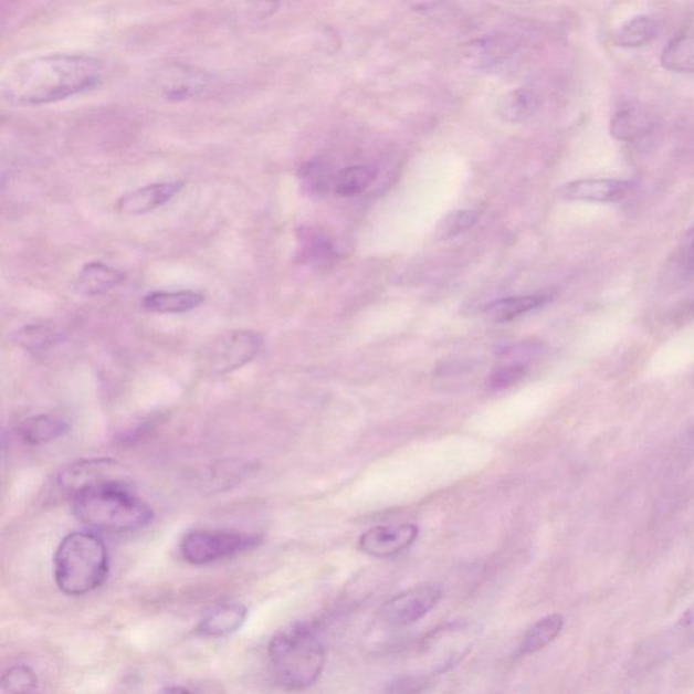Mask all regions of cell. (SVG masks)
<instances>
[{
	"mask_svg": "<svg viewBox=\"0 0 694 694\" xmlns=\"http://www.w3.org/2000/svg\"><path fill=\"white\" fill-rule=\"evenodd\" d=\"M418 536L420 529L412 524L375 526L361 535L358 547L374 558H392L410 548Z\"/></svg>",
	"mask_w": 694,
	"mask_h": 694,
	"instance_id": "obj_8",
	"label": "cell"
},
{
	"mask_svg": "<svg viewBox=\"0 0 694 694\" xmlns=\"http://www.w3.org/2000/svg\"><path fill=\"white\" fill-rule=\"evenodd\" d=\"M261 543L260 536L220 529H194L182 538L181 555L193 566H206L248 553Z\"/></svg>",
	"mask_w": 694,
	"mask_h": 694,
	"instance_id": "obj_5",
	"label": "cell"
},
{
	"mask_svg": "<svg viewBox=\"0 0 694 694\" xmlns=\"http://www.w3.org/2000/svg\"><path fill=\"white\" fill-rule=\"evenodd\" d=\"M118 465L109 459L81 460L71 464L59 475V486L73 498L83 490L113 481H122L115 474Z\"/></svg>",
	"mask_w": 694,
	"mask_h": 694,
	"instance_id": "obj_9",
	"label": "cell"
},
{
	"mask_svg": "<svg viewBox=\"0 0 694 694\" xmlns=\"http://www.w3.org/2000/svg\"><path fill=\"white\" fill-rule=\"evenodd\" d=\"M528 374V368L520 365L502 364L488 377L487 386L492 391L507 390L519 385Z\"/></svg>",
	"mask_w": 694,
	"mask_h": 694,
	"instance_id": "obj_27",
	"label": "cell"
},
{
	"mask_svg": "<svg viewBox=\"0 0 694 694\" xmlns=\"http://www.w3.org/2000/svg\"><path fill=\"white\" fill-rule=\"evenodd\" d=\"M203 296L194 291H155L143 298V308L153 314H187L199 308Z\"/></svg>",
	"mask_w": 694,
	"mask_h": 694,
	"instance_id": "obj_14",
	"label": "cell"
},
{
	"mask_svg": "<svg viewBox=\"0 0 694 694\" xmlns=\"http://www.w3.org/2000/svg\"><path fill=\"white\" fill-rule=\"evenodd\" d=\"M101 60L73 53H51L15 64L3 76L2 95L13 106L53 104L92 92L101 85Z\"/></svg>",
	"mask_w": 694,
	"mask_h": 694,
	"instance_id": "obj_1",
	"label": "cell"
},
{
	"mask_svg": "<svg viewBox=\"0 0 694 694\" xmlns=\"http://www.w3.org/2000/svg\"><path fill=\"white\" fill-rule=\"evenodd\" d=\"M442 590L435 585L414 586L386 602L380 610V619L390 627H409L439 606Z\"/></svg>",
	"mask_w": 694,
	"mask_h": 694,
	"instance_id": "obj_7",
	"label": "cell"
},
{
	"mask_svg": "<svg viewBox=\"0 0 694 694\" xmlns=\"http://www.w3.org/2000/svg\"><path fill=\"white\" fill-rule=\"evenodd\" d=\"M158 694H191V693L188 690H185V687L182 686H169Z\"/></svg>",
	"mask_w": 694,
	"mask_h": 694,
	"instance_id": "obj_31",
	"label": "cell"
},
{
	"mask_svg": "<svg viewBox=\"0 0 694 694\" xmlns=\"http://www.w3.org/2000/svg\"><path fill=\"white\" fill-rule=\"evenodd\" d=\"M658 29H660V22L655 20V17L638 15L619 29L613 40L616 45L637 48L654 39Z\"/></svg>",
	"mask_w": 694,
	"mask_h": 694,
	"instance_id": "obj_19",
	"label": "cell"
},
{
	"mask_svg": "<svg viewBox=\"0 0 694 694\" xmlns=\"http://www.w3.org/2000/svg\"><path fill=\"white\" fill-rule=\"evenodd\" d=\"M73 511L81 523L107 532H132L153 523L154 508L132 493L127 484L113 481L83 490L73 496Z\"/></svg>",
	"mask_w": 694,
	"mask_h": 694,
	"instance_id": "obj_3",
	"label": "cell"
},
{
	"mask_svg": "<svg viewBox=\"0 0 694 694\" xmlns=\"http://www.w3.org/2000/svg\"><path fill=\"white\" fill-rule=\"evenodd\" d=\"M302 246L298 250L301 261L305 263H320L330 260L333 254L332 243L320 231L304 229L298 236Z\"/></svg>",
	"mask_w": 694,
	"mask_h": 694,
	"instance_id": "obj_24",
	"label": "cell"
},
{
	"mask_svg": "<svg viewBox=\"0 0 694 694\" xmlns=\"http://www.w3.org/2000/svg\"><path fill=\"white\" fill-rule=\"evenodd\" d=\"M273 679L286 691H304L319 680L326 649L308 622H297L275 633L267 650Z\"/></svg>",
	"mask_w": 694,
	"mask_h": 694,
	"instance_id": "obj_2",
	"label": "cell"
},
{
	"mask_svg": "<svg viewBox=\"0 0 694 694\" xmlns=\"http://www.w3.org/2000/svg\"><path fill=\"white\" fill-rule=\"evenodd\" d=\"M632 185L620 179H578L558 190L560 199L586 202H616L625 199Z\"/></svg>",
	"mask_w": 694,
	"mask_h": 694,
	"instance_id": "obj_10",
	"label": "cell"
},
{
	"mask_svg": "<svg viewBox=\"0 0 694 694\" xmlns=\"http://www.w3.org/2000/svg\"><path fill=\"white\" fill-rule=\"evenodd\" d=\"M248 619V608L241 603H229L214 608L196 628L197 635L202 638H223L241 630Z\"/></svg>",
	"mask_w": 694,
	"mask_h": 694,
	"instance_id": "obj_13",
	"label": "cell"
},
{
	"mask_svg": "<svg viewBox=\"0 0 694 694\" xmlns=\"http://www.w3.org/2000/svg\"><path fill=\"white\" fill-rule=\"evenodd\" d=\"M684 256L691 265H694V227L687 232V235L684 241Z\"/></svg>",
	"mask_w": 694,
	"mask_h": 694,
	"instance_id": "obj_30",
	"label": "cell"
},
{
	"mask_svg": "<svg viewBox=\"0 0 694 694\" xmlns=\"http://www.w3.org/2000/svg\"><path fill=\"white\" fill-rule=\"evenodd\" d=\"M477 219L479 214L472 209L448 214L437 227L435 236L439 238V241H451V239L459 238L470 231L476 224Z\"/></svg>",
	"mask_w": 694,
	"mask_h": 694,
	"instance_id": "obj_25",
	"label": "cell"
},
{
	"mask_svg": "<svg viewBox=\"0 0 694 694\" xmlns=\"http://www.w3.org/2000/svg\"><path fill=\"white\" fill-rule=\"evenodd\" d=\"M663 67L677 73L694 71V35H680L662 53Z\"/></svg>",
	"mask_w": 694,
	"mask_h": 694,
	"instance_id": "obj_23",
	"label": "cell"
},
{
	"mask_svg": "<svg viewBox=\"0 0 694 694\" xmlns=\"http://www.w3.org/2000/svg\"><path fill=\"white\" fill-rule=\"evenodd\" d=\"M667 640L673 643V649L694 644V606L675 622Z\"/></svg>",
	"mask_w": 694,
	"mask_h": 694,
	"instance_id": "obj_29",
	"label": "cell"
},
{
	"mask_svg": "<svg viewBox=\"0 0 694 694\" xmlns=\"http://www.w3.org/2000/svg\"><path fill=\"white\" fill-rule=\"evenodd\" d=\"M261 346L259 334L249 330L227 332L203 345L199 365L208 375L230 374L253 361Z\"/></svg>",
	"mask_w": 694,
	"mask_h": 694,
	"instance_id": "obj_6",
	"label": "cell"
},
{
	"mask_svg": "<svg viewBox=\"0 0 694 694\" xmlns=\"http://www.w3.org/2000/svg\"><path fill=\"white\" fill-rule=\"evenodd\" d=\"M609 694H627L624 692H613V693H609Z\"/></svg>",
	"mask_w": 694,
	"mask_h": 694,
	"instance_id": "obj_32",
	"label": "cell"
},
{
	"mask_svg": "<svg viewBox=\"0 0 694 694\" xmlns=\"http://www.w3.org/2000/svg\"><path fill=\"white\" fill-rule=\"evenodd\" d=\"M109 574L104 540L92 532H73L60 541L53 556V576L65 596L81 597L97 590Z\"/></svg>",
	"mask_w": 694,
	"mask_h": 694,
	"instance_id": "obj_4",
	"label": "cell"
},
{
	"mask_svg": "<svg viewBox=\"0 0 694 694\" xmlns=\"http://www.w3.org/2000/svg\"><path fill=\"white\" fill-rule=\"evenodd\" d=\"M69 430V423L56 416L30 417L20 427V435L29 445L41 446L56 441Z\"/></svg>",
	"mask_w": 694,
	"mask_h": 694,
	"instance_id": "obj_15",
	"label": "cell"
},
{
	"mask_svg": "<svg viewBox=\"0 0 694 694\" xmlns=\"http://www.w3.org/2000/svg\"><path fill=\"white\" fill-rule=\"evenodd\" d=\"M64 334L59 327L52 325H29L21 328L14 335L18 346L29 351H43L50 349L62 340Z\"/></svg>",
	"mask_w": 694,
	"mask_h": 694,
	"instance_id": "obj_22",
	"label": "cell"
},
{
	"mask_svg": "<svg viewBox=\"0 0 694 694\" xmlns=\"http://www.w3.org/2000/svg\"><path fill=\"white\" fill-rule=\"evenodd\" d=\"M649 128V119L639 107H622L612 118L610 132L622 141L637 140Z\"/></svg>",
	"mask_w": 694,
	"mask_h": 694,
	"instance_id": "obj_20",
	"label": "cell"
},
{
	"mask_svg": "<svg viewBox=\"0 0 694 694\" xmlns=\"http://www.w3.org/2000/svg\"><path fill=\"white\" fill-rule=\"evenodd\" d=\"M298 174H301L304 188L311 194H323L327 190L328 185H332L328 182L327 166L320 160L307 161Z\"/></svg>",
	"mask_w": 694,
	"mask_h": 694,
	"instance_id": "obj_28",
	"label": "cell"
},
{
	"mask_svg": "<svg viewBox=\"0 0 694 694\" xmlns=\"http://www.w3.org/2000/svg\"><path fill=\"white\" fill-rule=\"evenodd\" d=\"M537 109V99L528 90H514L505 95L498 105V116L506 123H520Z\"/></svg>",
	"mask_w": 694,
	"mask_h": 694,
	"instance_id": "obj_21",
	"label": "cell"
},
{
	"mask_svg": "<svg viewBox=\"0 0 694 694\" xmlns=\"http://www.w3.org/2000/svg\"><path fill=\"white\" fill-rule=\"evenodd\" d=\"M564 628V616L558 613L549 614L538 620L525 632L523 640H520L519 654L532 655L546 649L560 635Z\"/></svg>",
	"mask_w": 694,
	"mask_h": 694,
	"instance_id": "obj_16",
	"label": "cell"
},
{
	"mask_svg": "<svg viewBox=\"0 0 694 694\" xmlns=\"http://www.w3.org/2000/svg\"><path fill=\"white\" fill-rule=\"evenodd\" d=\"M124 280L125 274L118 269L95 261L82 267L71 284V290L77 296L94 297L115 290Z\"/></svg>",
	"mask_w": 694,
	"mask_h": 694,
	"instance_id": "obj_12",
	"label": "cell"
},
{
	"mask_svg": "<svg viewBox=\"0 0 694 694\" xmlns=\"http://www.w3.org/2000/svg\"><path fill=\"white\" fill-rule=\"evenodd\" d=\"M549 302L547 295H525L516 297L502 298V301L492 303L486 308V315L494 322H512L543 307Z\"/></svg>",
	"mask_w": 694,
	"mask_h": 694,
	"instance_id": "obj_17",
	"label": "cell"
},
{
	"mask_svg": "<svg viewBox=\"0 0 694 694\" xmlns=\"http://www.w3.org/2000/svg\"><path fill=\"white\" fill-rule=\"evenodd\" d=\"M183 188L181 181L155 182L137 188L122 196L117 202L118 211L130 217H140L166 206Z\"/></svg>",
	"mask_w": 694,
	"mask_h": 694,
	"instance_id": "obj_11",
	"label": "cell"
},
{
	"mask_svg": "<svg viewBox=\"0 0 694 694\" xmlns=\"http://www.w3.org/2000/svg\"><path fill=\"white\" fill-rule=\"evenodd\" d=\"M3 691L9 694H33L38 691V675L28 666L6 670L2 677Z\"/></svg>",
	"mask_w": 694,
	"mask_h": 694,
	"instance_id": "obj_26",
	"label": "cell"
},
{
	"mask_svg": "<svg viewBox=\"0 0 694 694\" xmlns=\"http://www.w3.org/2000/svg\"><path fill=\"white\" fill-rule=\"evenodd\" d=\"M692 441H693V446H694V433H693V439H692Z\"/></svg>",
	"mask_w": 694,
	"mask_h": 694,
	"instance_id": "obj_33",
	"label": "cell"
},
{
	"mask_svg": "<svg viewBox=\"0 0 694 694\" xmlns=\"http://www.w3.org/2000/svg\"><path fill=\"white\" fill-rule=\"evenodd\" d=\"M377 170L372 166H350L340 170L333 178V190L340 197L362 193L376 179Z\"/></svg>",
	"mask_w": 694,
	"mask_h": 694,
	"instance_id": "obj_18",
	"label": "cell"
}]
</instances>
